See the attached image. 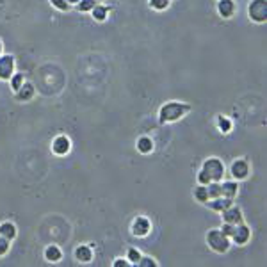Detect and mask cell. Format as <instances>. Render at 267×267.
I'll list each match as a JSON object with an SVG mask.
<instances>
[{
    "instance_id": "1",
    "label": "cell",
    "mask_w": 267,
    "mask_h": 267,
    "mask_svg": "<svg viewBox=\"0 0 267 267\" xmlns=\"http://www.w3.org/2000/svg\"><path fill=\"white\" fill-rule=\"evenodd\" d=\"M189 109H191V107H189L187 103H178V102L166 103V105H162L161 113H158V118H161L162 123H166V121H177V120H180L185 113H189Z\"/></svg>"
},
{
    "instance_id": "2",
    "label": "cell",
    "mask_w": 267,
    "mask_h": 267,
    "mask_svg": "<svg viewBox=\"0 0 267 267\" xmlns=\"http://www.w3.org/2000/svg\"><path fill=\"white\" fill-rule=\"evenodd\" d=\"M207 242L214 251L218 253H226L230 248V241L221 230H210L207 233Z\"/></svg>"
},
{
    "instance_id": "3",
    "label": "cell",
    "mask_w": 267,
    "mask_h": 267,
    "mask_svg": "<svg viewBox=\"0 0 267 267\" xmlns=\"http://www.w3.org/2000/svg\"><path fill=\"white\" fill-rule=\"evenodd\" d=\"M201 171H205L210 177L212 182H219L225 177V166H223V162L219 158H208V161H205L203 170Z\"/></svg>"
},
{
    "instance_id": "4",
    "label": "cell",
    "mask_w": 267,
    "mask_h": 267,
    "mask_svg": "<svg viewBox=\"0 0 267 267\" xmlns=\"http://www.w3.org/2000/svg\"><path fill=\"white\" fill-rule=\"evenodd\" d=\"M248 13L251 16V20L263 23L267 20V2L265 0H253L251 4H249Z\"/></svg>"
},
{
    "instance_id": "5",
    "label": "cell",
    "mask_w": 267,
    "mask_h": 267,
    "mask_svg": "<svg viewBox=\"0 0 267 267\" xmlns=\"http://www.w3.org/2000/svg\"><path fill=\"white\" fill-rule=\"evenodd\" d=\"M13 68H15V59L11 56L0 57V79L9 80L13 77Z\"/></svg>"
},
{
    "instance_id": "6",
    "label": "cell",
    "mask_w": 267,
    "mask_h": 267,
    "mask_svg": "<svg viewBox=\"0 0 267 267\" xmlns=\"http://www.w3.org/2000/svg\"><path fill=\"white\" fill-rule=\"evenodd\" d=\"M223 219H225V223H230V225H241V223H242L241 208L230 205L228 208H225V210H223Z\"/></svg>"
},
{
    "instance_id": "7",
    "label": "cell",
    "mask_w": 267,
    "mask_h": 267,
    "mask_svg": "<svg viewBox=\"0 0 267 267\" xmlns=\"http://www.w3.org/2000/svg\"><path fill=\"white\" fill-rule=\"evenodd\" d=\"M249 235H251V232H249V228L246 225H235V230H233L232 237L233 241H235V244H246V242L249 241Z\"/></svg>"
},
{
    "instance_id": "8",
    "label": "cell",
    "mask_w": 267,
    "mask_h": 267,
    "mask_svg": "<svg viewBox=\"0 0 267 267\" xmlns=\"http://www.w3.org/2000/svg\"><path fill=\"white\" fill-rule=\"evenodd\" d=\"M148 232H150V221L146 218H137L132 225V233L144 237V235H148Z\"/></svg>"
},
{
    "instance_id": "9",
    "label": "cell",
    "mask_w": 267,
    "mask_h": 267,
    "mask_svg": "<svg viewBox=\"0 0 267 267\" xmlns=\"http://www.w3.org/2000/svg\"><path fill=\"white\" fill-rule=\"evenodd\" d=\"M248 173H249L248 162H246V161H235V162H233L232 175L237 178V180H242V178H246V177H248Z\"/></svg>"
},
{
    "instance_id": "10",
    "label": "cell",
    "mask_w": 267,
    "mask_h": 267,
    "mask_svg": "<svg viewBox=\"0 0 267 267\" xmlns=\"http://www.w3.org/2000/svg\"><path fill=\"white\" fill-rule=\"evenodd\" d=\"M52 150H54V153H57V155H66L70 151V139L66 136L56 137V141H54V144H52Z\"/></svg>"
},
{
    "instance_id": "11",
    "label": "cell",
    "mask_w": 267,
    "mask_h": 267,
    "mask_svg": "<svg viewBox=\"0 0 267 267\" xmlns=\"http://www.w3.org/2000/svg\"><path fill=\"white\" fill-rule=\"evenodd\" d=\"M207 203H208V208H212V210L223 212L225 208H228L232 205V199L225 198V196H219V198H212V201H207Z\"/></svg>"
},
{
    "instance_id": "12",
    "label": "cell",
    "mask_w": 267,
    "mask_h": 267,
    "mask_svg": "<svg viewBox=\"0 0 267 267\" xmlns=\"http://www.w3.org/2000/svg\"><path fill=\"white\" fill-rule=\"evenodd\" d=\"M218 11L223 18H230V16H233V13H235V4H233V0H219Z\"/></svg>"
},
{
    "instance_id": "13",
    "label": "cell",
    "mask_w": 267,
    "mask_h": 267,
    "mask_svg": "<svg viewBox=\"0 0 267 267\" xmlns=\"http://www.w3.org/2000/svg\"><path fill=\"white\" fill-rule=\"evenodd\" d=\"M32 96H34V86H32V84H22L20 89L16 91V98L22 100V102H27V100H30Z\"/></svg>"
},
{
    "instance_id": "14",
    "label": "cell",
    "mask_w": 267,
    "mask_h": 267,
    "mask_svg": "<svg viewBox=\"0 0 267 267\" xmlns=\"http://www.w3.org/2000/svg\"><path fill=\"white\" fill-rule=\"evenodd\" d=\"M237 191H239L237 184H233V182H226V184L221 185V196H225V198L233 199L235 194H237Z\"/></svg>"
},
{
    "instance_id": "15",
    "label": "cell",
    "mask_w": 267,
    "mask_h": 267,
    "mask_svg": "<svg viewBox=\"0 0 267 267\" xmlns=\"http://www.w3.org/2000/svg\"><path fill=\"white\" fill-rule=\"evenodd\" d=\"M0 235L11 241V239L16 237V226L13 223H4V225L0 226Z\"/></svg>"
},
{
    "instance_id": "16",
    "label": "cell",
    "mask_w": 267,
    "mask_h": 267,
    "mask_svg": "<svg viewBox=\"0 0 267 267\" xmlns=\"http://www.w3.org/2000/svg\"><path fill=\"white\" fill-rule=\"evenodd\" d=\"M91 256H93V253H91V249L87 246H79L75 249V258L80 260V262H89Z\"/></svg>"
},
{
    "instance_id": "17",
    "label": "cell",
    "mask_w": 267,
    "mask_h": 267,
    "mask_svg": "<svg viewBox=\"0 0 267 267\" xmlns=\"http://www.w3.org/2000/svg\"><path fill=\"white\" fill-rule=\"evenodd\" d=\"M61 249L57 248V246H48V248L45 249V258L48 260V262H59L61 260Z\"/></svg>"
},
{
    "instance_id": "18",
    "label": "cell",
    "mask_w": 267,
    "mask_h": 267,
    "mask_svg": "<svg viewBox=\"0 0 267 267\" xmlns=\"http://www.w3.org/2000/svg\"><path fill=\"white\" fill-rule=\"evenodd\" d=\"M137 150H139L141 153H150V151L153 150V143H151L150 137H141V139L137 141Z\"/></svg>"
},
{
    "instance_id": "19",
    "label": "cell",
    "mask_w": 267,
    "mask_h": 267,
    "mask_svg": "<svg viewBox=\"0 0 267 267\" xmlns=\"http://www.w3.org/2000/svg\"><path fill=\"white\" fill-rule=\"evenodd\" d=\"M91 11H93L94 20H98V22H103V20H105V16H107V11H109V9H107L105 6H94V8L91 9Z\"/></svg>"
},
{
    "instance_id": "20",
    "label": "cell",
    "mask_w": 267,
    "mask_h": 267,
    "mask_svg": "<svg viewBox=\"0 0 267 267\" xmlns=\"http://www.w3.org/2000/svg\"><path fill=\"white\" fill-rule=\"evenodd\" d=\"M194 196L198 201H201V203H207L208 201V192H207V187L205 185H199V187L194 189Z\"/></svg>"
},
{
    "instance_id": "21",
    "label": "cell",
    "mask_w": 267,
    "mask_h": 267,
    "mask_svg": "<svg viewBox=\"0 0 267 267\" xmlns=\"http://www.w3.org/2000/svg\"><path fill=\"white\" fill-rule=\"evenodd\" d=\"M77 4H79V11H91V9L94 8V0H79V2H77Z\"/></svg>"
},
{
    "instance_id": "22",
    "label": "cell",
    "mask_w": 267,
    "mask_h": 267,
    "mask_svg": "<svg viewBox=\"0 0 267 267\" xmlns=\"http://www.w3.org/2000/svg\"><path fill=\"white\" fill-rule=\"evenodd\" d=\"M218 125H219V128H221L223 132H230V128H232V123H230V120L228 118H223V116H219L218 118Z\"/></svg>"
},
{
    "instance_id": "23",
    "label": "cell",
    "mask_w": 267,
    "mask_h": 267,
    "mask_svg": "<svg viewBox=\"0 0 267 267\" xmlns=\"http://www.w3.org/2000/svg\"><path fill=\"white\" fill-rule=\"evenodd\" d=\"M8 251H9V239H6V237L0 235V256L6 255Z\"/></svg>"
},
{
    "instance_id": "24",
    "label": "cell",
    "mask_w": 267,
    "mask_h": 267,
    "mask_svg": "<svg viewBox=\"0 0 267 267\" xmlns=\"http://www.w3.org/2000/svg\"><path fill=\"white\" fill-rule=\"evenodd\" d=\"M128 260H130V262H134V263H137L141 260V253L137 251V249H128Z\"/></svg>"
},
{
    "instance_id": "25",
    "label": "cell",
    "mask_w": 267,
    "mask_h": 267,
    "mask_svg": "<svg viewBox=\"0 0 267 267\" xmlns=\"http://www.w3.org/2000/svg\"><path fill=\"white\" fill-rule=\"evenodd\" d=\"M150 4H151V8H155V9H166L168 8V0H150Z\"/></svg>"
},
{
    "instance_id": "26",
    "label": "cell",
    "mask_w": 267,
    "mask_h": 267,
    "mask_svg": "<svg viewBox=\"0 0 267 267\" xmlns=\"http://www.w3.org/2000/svg\"><path fill=\"white\" fill-rule=\"evenodd\" d=\"M22 84H23V75H20V73H18V75H15V77H13V82H11L13 89H15V91H18Z\"/></svg>"
},
{
    "instance_id": "27",
    "label": "cell",
    "mask_w": 267,
    "mask_h": 267,
    "mask_svg": "<svg viewBox=\"0 0 267 267\" xmlns=\"http://www.w3.org/2000/svg\"><path fill=\"white\" fill-rule=\"evenodd\" d=\"M198 182L201 185H207V184H210V177H208L207 173H205V171H199V175H198Z\"/></svg>"
},
{
    "instance_id": "28",
    "label": "cell",
    "mask_w": 267,
    "mask_h": 267,
    "mask_svg": "<svg viewBox=\"0 0 267 267\" xmlns=\"http://www.w3.org/2000/svg\"><path fill=\"white\" fill-rule=\"evenodd\" d=\"M54 2V6H56L57 9H61V11H68V2H66V0H52Z\"/></svg>"
},
{
    "instance_id": "29",
    "label": "cell",
    "mask_w": 267,
    "mask_h": 267,
    "mask_svg": "<svg viewBox=\"0 0 267 267\" xmlns=\"http://www.w3.org/2000/svg\"><path fill=\"white\" fill-rule=\"evenodd\" d=\"M137 265H141V267H155L157 263H155L151 258H143V256H141V260L137 262Z\"/></svg>"
},
{
    "instance_id": "30",
    "label": "cell",
    "mask_w": 267,
    "mask_h": 267,
    "mask_svg": "<svg viewBox=\"0 0 267 267\" xmlns=\"http://www.w3.org/2000/svg\"><path fill=\"white\" fill-rule=\"evenodd\" d=\"M233 230H235V225H230V223H226L225 226H223V230L221 232L225 233L226 237H232V233H233Z\"/></svg>"
},
{
    "instance_id": "31",
    "label": "cell",
    "mask_w": 267,
    "mask_h": 267,
    "mask_svg": "<svg viewBox=\"0 0 267 267\" xmlns=\"http://www.w3.org/2000/svg\"><path fill=\"white\" fill-rule=\"evenodd\" d=\"M130 263L128 262H125V260H121V258H118L116 262H114V267H128Z\"/></svg>"
},
{
    "instance_id": "32",
    "label": "cell",
    "mask_w": 267,
    "mask_h": 267,
    "mask_svg": "<svg viewBox=\"0 0 267 267\" xmlns=\"http://www.w3.org/2000/svg\"><path fill=\"white\" fill-rule=\"evenodd\" d=\"M66 2H70V4H77L79 0H66Z\"/></svg>"
},
{
    "instance_id": "33",
    "label": "cell",
    "mask_w": 267,
    "mask_h": 267,
    "mask_svg": "<svg viewBox=\"0 0 267 267\" xmlns=\"http://www.w3.org/2000/svg\"><path fill=\"white\" fill-rule=\"evenodd\" d=\"M0 52H2V43H0Z\"/></svg>"
}]
</instances>
